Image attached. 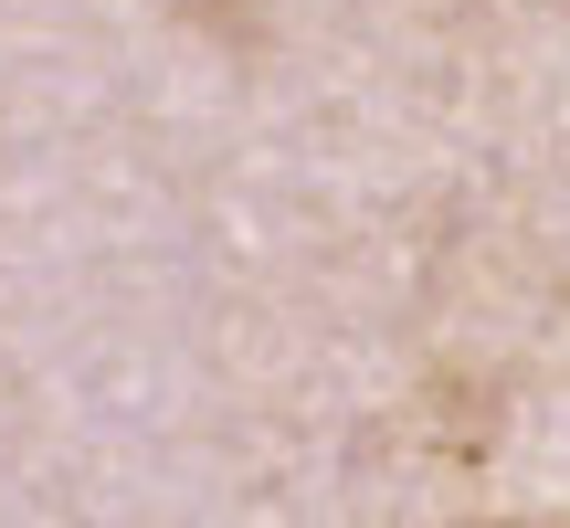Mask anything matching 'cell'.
<instances>
[{
	"label": "cell",
	"instance_id": "1",
	"mask_svg": "<svg viewBox=\"0 0 570 528\" xmlns=\"http://www.w3.org/2000/svg\"><path fill=\"white\" fill-rule=\"evenodd\" d=\"M475 528H518V518H475Z\"/></svg>",
	"mask_w": 570,
	"mask_h": 528
}]
</instances>
